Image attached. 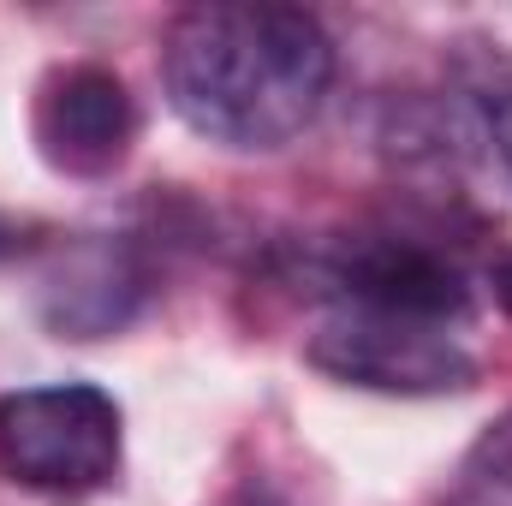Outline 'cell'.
I'll use <instances>...</instances> for the list:
<instances>
[{
    "label": "cell",
    "instance_id": "5",
    "mask_svg": "<svg viewBox=\"0 0 512 506\" xmlns=\"http://www.w3.org/2000/svg\"><path fill=\"white\" fill-rule=\"evenodd\" d=\"M30 137H36V155L54 173L108 179L114 167H126L131 143H137V102H131L126 78L96 66V60L54 66L36 84Z\"/></svg>",
    "mask_w": 512,
    "mask_h": 506
},
{
    "label": "cell",
    "instance_id": "8",
    "mask_svg": "<svg viewBox=\"0 0 512 506\" xmlns=\"http://www.w3.org/2000/svg\"><path fill=\"white\" fill-rule=\"evenodd\" d=\"M447 506H512V411L501 423H489L483 441L465 453Z\"/></svg>",
    "mask_w": 512,
    "mask_h": 506
},
{
    "label": "cell",
    "instance_id": "6",
    "mask_svg": "<svg viewBox=\"0 0 512 506\" xmlns=\"http://www.w3.org/2000/svg\"><path fill=\"white\" fill-rule=\"evenodd\" d=\"M143 298V268L131 245H84V251L66 262V274L54 280V298H48V322L60 334H78V340H102L114 328H126L131 310Z\"/></svg>",
    "mask_w": 512,
    "mask_h": 506
},
{
    "label": "cell",
    "instance_id": "4",
    "mask_svg": "<svg viewBox=\"0 0 512 506\" xmlns=\"http://www.w3.org/2000/svg\"><path fill=\"white\" fill-rule=\"evenodd\" d=\"M322 280L340 298V310H382V316H417L453 328L471 310V280L459 256L417 233H352L334 239L322 256Z\"/></svg>",
    "mask_w": 512,
    "mask_h": 506
},
{
    "label": "cell",
    "instance_id": "9",
    "mask_svg": "<svg viewBox=\"0 0 512 506\" xmlns=\"http://www.w3.org/2000/svg\"><path fill=\"white\" fill-rule=\"evenodd\" d=\"M489 292H495V304L512 316V256H501V262L489 268Z\"/></svg>",
    "mask_w": 512,
    "mask_h": 506
},
{
    "label": "cell",
    "instance_id": "1",
    "mask_svg": "<svg viewBox=\"0 0 512 506\" xmlns=\"http://www.w3.org/2000/svg\"><path fill=\"white\" fill-rule=\"evenodd\" d=\"M334 36L304 6H185L161 36V84L185 126L227 149H286L334 90Z\"/></svg>",
    "mask_w": 512,
    "mask_h": 506
},
{
    "label": "cell",
    "instance_id": "3",
    "mask_svg": "<svg viewBox=\"0 0 512 506\" xmlns=\"http://www.w3.org/2000/svg\"><path fill=\"white\" fill-rule=\"evenodd\" d=\"M310 364L334 381L399 399H441L477 381V358L453 328L382 310H334L310 340Z\"/></svg>",
    "mask_w": 512,
    "mask_h": 506
},
{
    "label": "cell",
    "instance_id": "2",
    "mask_svg": "<svg viewBox=\"0 0 512 506\" xmlns=\"http://www.w3.org/2000/svg\"><path fill=\"white\" fill-rule=\"evenodd\" d=\"M0 471L42 495H96L120 477V405L90 381L0 393Z\"/></svg>",
    "mask_w": 512,
    "mask_h": 506
},
{
    "label": "cell",
    "instance_id": "7",
    "mask_svg": "<svg viewBox=\"0 0 512 506\" xmlns=\"http://www.w3.org/2000/svg\"><path fill=\"white\" fill-rule=\"evenodd\" d=\"M459 102L483 131V143L512 173V54L501 42H471L459 54Z\"/></svg>",
    "mask_w": 512,
    "mask_h": 506
}]
</instances>
